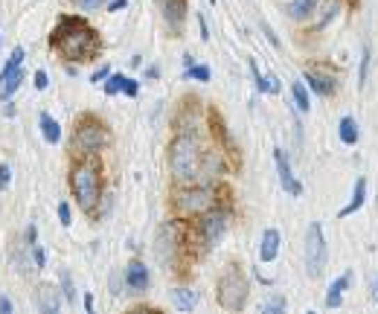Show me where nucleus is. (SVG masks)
Listing matches in <instances>:
<instances>
[{
	"mask_svg": "<svg viewBox=\"0 0 378 314\" xmlns=\"http://www.w3.org/2000/svg\"><path fill=\"white\" fill-rule=\"evenodd\" d=\"M169 169H172V178L178 184L192 187V184H198L201 178L216 175L221 169V160L212 148L207 152L195 134H180L169 146Z\"/></svg>",
	"mask_w": 378,
	"mask_h": 314,
	"instance_id": "obj_1",
	"label": "nucleus"
},
{
	"mask_svg": "<svg viewBox=\"0 0 378 314\" xmlns=\"http://www.w3.org/2000/svg\"><path fill=\"white\" fill-rule=\"evenodd\" d=\"M50 44L56 53L73 61H88L100 49V36L81 18H61L50 36Z\"/></svg>",
	"mask_w": 378,
	"mask_h": 314,
	"instance_id": "obj_2",
	"label": "nucleus"
},
{
	"mask_svg": "<svg viewBox=\"0 0 378 314\" xmlns=\"http://www.w3.org/2000/svg\"><path fill=\"white\" fill-rule=\"evenodd\" d=\"M70 187H73L79 207L85 212H90L102 195V180H100V172H96L93 163H81V166H76L70 172Z\"/></svg>",
	"mask_w": 378,
	"mask_h": 314,
	"instance_id": "obj_3",
	"label": "nucleus"
},
{
	"mask_svg": "<svg viewBox=\"0 0 378 314\" xmlns=\"http://www.w3.org/2000/svg\"><path fill=\"white\" fill-rule=\"evenodd\" d=\"M248 294H251V285H248V279H244V274L230 265L219 279V303H221V308L242 311L244 303H248Z\"/></svg>",
	"mask_w": 378,
	"mask_h": 314,
	"instance_id": "obj_4",
	"label": "nucleus"
},
{
	"mask_svg": "<svg viewBox=\"0 0 378 314\" xmlns=\"http://www.w3.org/2000/svg\"><path fill=\"white\" fill-rule=\"evenodd\" d=\"M326 259H329V251H326V236H323V227L317 221H311L308 230H306V242H303V265H306V274L311 279H317L326 268Z\"/></svg>",
	"mask_w": 378,
	"mask_h": 314,
	"instance_id": "obj_5",
	"label": "nucleus"
},
{
	"mask_svg": "<svg viewBox=\"0 0 378 314\" xmlns=\"http://www.w3.org/2000/svg\"><path fill=\"white\" fill-rule=\"evenodd\" d=\"M108 128L100 123V120H90L85 117L79 125H76V148L81 155H96L102 152V148L108 146Z\"/></svg>",
	"mask_w": 378,
	"mask_h": 314,
	"instance_id": "obj_6",
	"label": "nucleus"
},
{
	"mask_svg": "<svg viewBox=\"0 0 378 314\" xmlns=\"http://www.w3.org/2000/svg\"><path fill=\"white\" fill-rule=\"evenodd\" d=\"M175 207L180 216H204L207 210H212V189L192 184L175 195Z\"/></svg>",
	"mask_w": 378,
	"mask_h": 314,
	"instance_id": "obj_7",
	"label": "nucleus"
},
{
	"mask_svg": "<svg viewBox=\"0 0 378 314\" xmlns=\"http://www.w3.org/2000/svg\"><path fill=\"white\" fill-rule=\"evenodd\" d=\"M201 233H204V242L207 247H216L221 242V236L227 233V216L224 212H204V219H201Z\"/></svg>",
	"mask_w": 378,
	"mask_h": 314,
	"instance_id": "obj_8",
	"label": "nucleus"
},
{
	"mask_svg": "<svg viewBox=\"0 0 378 314\" xmlns=\"http://www.w3.org/2000/svg\"><path fill=\"white\" fill-rule=\"evenodd\" d=\"M274 163H276V172H279V184H283L285 192L291 195H300L303 192V184L294 180V172H291V163H288V155L283 148H274Z\"/></svg>",
	"mask_w": 378,
	"mask_h": 314,
	"instance_id": "obj_9",
	"label": "nucleus"
},
{
	"mask_svg": "<svg viewBox=\"0 0 378 314\" xmlns=\"http://www.w3.org/2000/svg\"><path fill=\"white\" fill-rule=\"evenodd\" d=\"M149 268L143 265V262H131V265L125 268V288L128 291H134V294H140V291H145L149 288Z\"/></svg>",
	"mask_w": 378,
	"mask_h": 314,
	"instance_id": "obj_10",
	"label": "nucleus"
},
{
	"mask_svg": "<svg viewBox=\"0 0 378 314\" xmlns=\"http://www.w3.org/2000/svg\"><path fill=\"white\" fill-rule=\"evenodd\" d=\"M279 244H283V236H279V230L268 227L265 233H262V247H259V259L262 262H274L279 256Z\"/></svg>",
	"mask_w": 378,
	"mask_h": 314,
	"instance_id": "obj_11",
	"label": "nucleus"
},
{
	"mask_svg": "<svg viewBox=\"0 0 378 314\" xmlns=\"http://www.w3.org/2000/svg\"><path fill=\"white\" fill-rule=\"evenodd\" d=\"M160 9H163V18L172 29L180 26V21L187 18V0H160Z\"/></svg>",
	"mask_w": 378,
	"mask_h": 314,
	"instance_id": "obj_12",
	"label": "nucleus"
},
{
	"mask_svg": "<svg viewBox=\"0 0 378 314\" xmlns=\"http://www.w3.org/2000/svg\"><path fill=\"white\" fill-rule=\"evenodd\" d=\"M349 283H352V274H343V276H338L332 285H329V294H326V308H338L340 303H343V291L349 288Z\"/></svg>",
	"mask_w": 378,
	"mask_h": 314,
	"instance_id": "obj_13",
	"label": "nucleus"
},
{
	"mask_svg": "<svg viewBox=\"0 0 378 314\" xmlns=\"http://www.w3.org/2000/svg\"><path fill=\"white\" fill-rule=\"evenodd\" d=\"M364 201H367V180H364V178H358V180H355V192H352V201H349L347 207H343V210L338 212V216H340V219L352 216V212H358L361 207H364Z\"/></svg>",
	"mask_w": 378,
	"mask_h": 314,
	"instance_id": "obj_14",
	"label": "nucleus"
},
{
	"mask_svg": "<svg viewBox=\"0 0 378 314\" xmlns=\"http://www.w3.org/2000/svg\"><path fill=\"white\" fill-rule=\"evenodd\" d=\"M38 125H41V137L50 143V146H56V143H61V128H58V123L50 117L47 111H41V117H38Z\"/></svg>",
	"mask_w": 378,
	"mask_h": 314,
	"instance_id": "obj_15",
	"label": "nucleus"
},
{
	"mask_svg": "<svg viewBox=\"0 0 378 314\" xmlns=\"http://www.w3.org/2000/svg\"><path fill=\"white\" fill-rule=\"evenodd\" d=\"M172 251H175V224H166V227H160V247H157L160 262H169Z\"/></svg>",
	"mask_w": 378,
	"mask_h": 314,
	"instance_id": "obj_16",
	"label": "nucleus"
},
{
	"mask_svg": "<svg viewBox=\"0 0 378 314\" xmlns=\"http://www.w3.org/2000/svg\"><path fill=\"white\" fill-rule=\"evenodd\" d=\"M315 9H317V0H291V3H288V15H291L294 21L311 18V15H315Z\"/></svg>",
	"mask_w": 378,
	"mask_h": 314,
	"instance_id": "obj_17",
	"label": "nucleus"
},
{
	"mask_svg": "<svg viewBox=\"0 0 378 314\" xmlns=\"http://www.w3.org/2000/svg\"><path fill=\"white\" fill-rule=\"evenodd\" d=\"M172 303H175V308H180V311H189V308L198 306V294H195L192 288H175V291H172Z\"/></svg>",
	"mask_w": 378,
	"mask_h": 314,
	"instance_id": "obj_18",
	"label": "nucleus"
},
{
	"mask_svg": "<svg viewBox=\"0 0 378 314\" xmlns=\"http://www.w3.org/2000/svg\"><path fill=\"white\" fill-rule=\"evenodd\" d=\"M306 81H308V88L311 91H317L320 96H332L335 93V81L332 79H326V76H317V73H306Z\"/></svg>",
	"mask_w": 378,
	"mask_h": 314,
	"instance_id": "obj_19",
	"label": "nucleus"
},
{
	"mask_svg": "<svg viewBox=\"0 0 378 314\" xmlns=\"http://www.w3.org/2000/svg\"><path fill=\"white\" fill-rule=\"evenodd\" d=\"M24 58H26V53H24V47H15L12 49V56H9V61L3 64V70H0V85L15 73V70H21V64H24Z\"/></svg>",
	"mask_w": 378,
	"mask_h": 314,
	"instance_id": "obj_20",
	"label": "nucleus"
},
{
	"mask_svg": "<svg viewBox=\"0 0 378 314\" xmlns=\"http://www.w3.org/2000/svg\"><path fill=\"white\" fill-rule=\"evenodd\" d=\"M291 93H294V105H297V111L308 113V111H311V99H308V91H306L303 81H294V85H291Z\"/></svg>",
	"mask_w": 378,
	"mask_h": 314,
	"instance_id": "obj_21",
	"label": "nucleus"
},
{
	"mask_svg": "<svg viewBox=\"0 0 378 314\" xmlns=\"http://www.w3.org/2000/svg\"><path fill=\"white\" fill-rule=\"evenodd\" d=\"M38 306H41V311H58V306H61V300H58V294H56V288H41V294H38Z\"/></svg>",
	"mask_w": 378,
	"mask_h": 314,
	"instance_id": "obj_22",
	"label": "nucleus"
},
{
	"mask_svg": "<svg viewBox=\"0 0 378 314\" xmlns=\"http://www.w3.org/2000/svg\"><path fill=\"white\" fill-rule=\"evenodd\" d=\"M340 140L347 146H355L358 143V123L352 117H343L340 120Z\"/></svg>",
	"mask_w": 378,
	"mask_h": 314,
	"instance_id": "obj_23",
	"label": "nucleus"
},
{
	"mask_svg": "<svg viewBox=\"0 0 378 314\" xmlns=\"http://www.w3.org/2000/svg\"><path fill=\"white\" fill-rule=\"evenodd\" d=\"M21 81H24V70H15V73H12V76L3 81V85H0V96H3L6 102H9V99H12V93L21 88Z\"/></svg>",
	"mask_w": 378,
	"mask_h": 314,
	"instance_id": "obj_24",
	"label": "nucleus"
},
{
	"mask_svg": "<svg viewBox=\"0 0 378 314\" xmlns=\"http://www.w3.org/2000/svg\"><path fill=\"white\" fill-rule=\"evenodd\" d=\"M123 88H125V76H120V73H117V76H108V81H105V93H108V96L120 93Z\"/></svg>",
	"mask_w": 378,
	"mask_h": 314,
	"instance_id": "obj_25",
	"label": "nucleus"
},
{
	"mask_svg": "<svg viewBox=\"0 0 378 314\" xmlns=\"http://www.w3.org/2000/svg\"><path fill=\"white\" fill-rule=\"evenodd\" d=\"M61 297H64V300H68V303H73V300H76V288H73V279H70L68 274L61 276Z\"/></svg>",
	"mask_w": 378,
	"mask_h": 314,
	"instance_id": "obj_26",
	"label": "nucleus"
},
{
	"mask_svg": "<svg viewBox=\"0 0 378 314\" xmlns=\"http://www.w3.org/2000/svg\"><path fill=\"white\" fill-rule=\"evenodd\" d=\"M367 73H370V49L364 47V53H361V76H358V79H361V81H358L361 88L367 85Z\"/></svg>",
	"mask_w": 378,
	"mask_h": 314,
	"instance_id": "obj_27",
	"label": "nucleus"
},
{
	"mask_svg": "<svg viewBox=\"0 0 378 314\" xmlns=\"http://www.w3.org/2000/svg\"><path fill=\"white\" fill-rule=\"evenodd\" d=\"M189 79H198V81H207L210 79V68H204V64H192V68L187 70Z\"/></svg>",
	"mask_w": 378,
	"mask_h": 314,
	"instance_id": "obj_28",
	"label": "nucleus"
},
{
	"mask_svg": "<svg viewBox=\"0 0 378 314\" xmlns=\"http://www.w3.org/2000/svg\"><path fill=\"white\" fill-rule=\"evenodd\" d=\"M73 3H76V9H81V12H93V9L105 6L108 0H73Z\"/></svg>",
	"mask_w": 378,
	"mask_h": 314,
	"instance_id": "obj_29",
	"label": "nucleus"
},
{
	"mask_svg": "<svg viewBox=\"0 0 378 314\" xmlns=\"http://www.w3.org/2000/svg\"><path fill=\"white\" fill-rule=\"evenodd\" d=\"M58 221H61V227H70V221H73V216H70V204H68V201L58 204Z\"/></svg>",
	"mask_w": 378,
	"mask_h": 314,
	"instance_id": "obj_30",
	"label": "nucleus"
},
{
	"mask_svg": "<svg viewBox=\"0 0 378 314\" xmlns=\"http://www.w3.org/2000/svg\"><path fill=\"white\" fill-rule=\"evenodd\" d=\"M9 180H12L9 163H0V189H9Z\"/></svg>",
	"mask_w": 378,
	"mask_h": 314,
	"instance_id": "obj_31",
	"label": "nucleus"
},
{
	"mask_svg": "<svg viewBox=\"0 0 378 314\" xmlns=\"http://www.w3.org/2000/svg\"><path fill=\"white\" fill-rule=\"evenodd\" d=\"M123 93H125V96H137V93H140V85H137L134 79L125 76V88H123Z\"/></svg>",
	"mask_w": 378,
	"mask_h": 314,
	"instance_id": "obj_32",
	"label": "nucleus"
},
{
	"mask_svg": "<svg viewBox=\"0 0 378 314\" xmlns=\"http://www.w3.org/2000/svg\"><path fill=\"white\" fill-rule=\"evenodd\" d=\"M265 311H285V297H274V300L265 306Z\"/></svg>",
	"mask_w": 378,
	"mask_h": 314,
	"instance_id": "obj_33",
	"label": "nucleus"
},
{
	"mask_svg": "<svg viewBox=\"0 0 378 314\" xmlns=\"http://www.w3.org/2000/svg\"><path fill=\"white\" fill-rule=\"evenodd\" d=\"M47 85H50V76H47L44 70H36V88H38V91H47Z\"/></svg>",
	"mask_w": 378,
	"mask_h": 314,
	"instance_id": "obj_34",
	"label": "nucleus"
},
{
	"mask_svg": "<svg viewBox=\"0 0 378 314\" xmlns=\"http://www.w3.org/2000/svg\"><path fill=\"white\" fill-rule=\"evenodd\" d=\"M32 256H36V268H44V265H47V256H44V251H41L38 244H36V251H32Z\"/></svg>",
	"mask_w": 378,
	"mask_h": 314,
	"instance_id": "obj_35",
	"label": "nucleus"
},
{
	"mask_svg": "<svg viewBox=\"0 0 378 314\" xmlns=\"http://www.w3.org/2000/svg\"><path fill=\"white\" fill-rule=\"evenodd\" d=\"M0 311H3V314H12V311H15L12 300H9V297H3V294H0Z\"/></svg>",
	"mask_w": 378,
	"mask_h": 314,
	"instance_id": "obj_36",
	"label": "nucleus"
},
{
	"mask_svg": "<svg viewBox=\"0 0 378 314\" xmlns=\"http://www.w3.org/2000/svg\"><path fill=\"white\" fill-rule=\"evenodd\" d=\"M108 76H111V70H108V68H100V70H93L90 81H102V79H108Z\"/></svg>",
	"mask_w": 378,
	"mask_h": 314,
	"instance_id": "obj_37",
	"label": "nucleus"
},
{
	"mask_svg": "<svg viewBox=\"0 0 378 314\" xmlns=\"http://www.w3.org/2000/svg\"><path fill=\"white\" fill-rule=\"evenodd\" d=\"M128 6V0H111L108 3V12H117V9H125Z\"/></svg>",
	"mask_w": 378,
	"mask_h": 314,
	"instance_id": "obj_38",
	"label": "nucleus"
},
{
	"mask_svg": "<svg viewBox=\"0 0 378 314\" xmlns=\"http://www.w3.org/2000/svg\"><path fill=\"white\" fill-rule=\"evenodd\" d=\"M198 24H201V38H204V41H210V29H207V21H204V15L198 18Z\"/></svg>",
	"mask_w": 378,
	"mask_h": 314,
	"instance_id": "obj_39",
	"label": "nucleus"
},
{
	"mask_svg": "<svg viewBox=\"0 0 378 314\" xmlns=\"http://www.w3.org/2000/svg\"><path fill=\"white\" fill-rule=\"evenodd\" d=\"M85 311L93 314V294H85Z\"/></svg>",
	"mask_w": 378,
	"mask_h": 314,
	"instance_id": "obj_40",
	"label": "nucleus"
},
{
	"mask_svg": "<svg viewBox=\"0 0 378 314\" xmlns=\"http://www.w3.org/2000/svg\"><path fill=\"white\" fill-rule=\"evenodd\" d=\"M26 239H29V244H36V227H32V224L26 227Z\"/></svg>",
	"mask_w": 378,
	"mask_h": 314,
	"instance_id": "obj_41",
	"label": "nucleus"
},
{
	"mask_svg": "<svg viewBox=\"0 0 378 314\" xmlns=\"http://www.w3.org/2000/svg\"><path fill=\"white\" fill-rule=\"evenodd\" d=\"M372 297H375V303H378V288H375V291H372Z\"/></svg>",
	"mask_w": 378,
	"mask_h": 314,
	"instance_id": "obj_42",
	"label": "nucleus"
},
{
	"mask_svg": "<svg viewBox=\"0 0 378 314\" xmlns=\"http://www.w3.org/2000/svg\"><path fill=\"white\" fill-rule=\"evenodd\" d=\"M0 41H3V32H0Z\"/></svg>",
	"mask_w": 378,
	"mask_h": 314,
	"instance_id": "obj_43",
	"label": "nucleus"
}]
</instances>
